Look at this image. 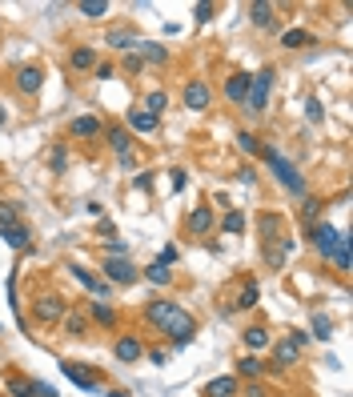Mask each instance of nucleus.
Masks as SVG:
<instances>
[{
    "instance_id": "nucleus-1",
    "label": "nucleus",
    "mask_w": 353,
    "mask_h": 397,
    "mask_svg": "<svg viewBox=\"0 0 353 397\" xmlns=\"http://www.w3.org/2000/svg\"><path fill=\"white\" fill-rule=\"evenodd\" d=\"M261 157H265V164H269V173L277 177V185L289 189L293 197H306V181H301V173H297V164L289 161L277 144H261Z\"/></svg>"
},
{
    "instance_id": "nucleus-2",
    "label": "nucleus",
    "mask_w": 353,
    "mask_h": 397,
    "mask_svg": "<svg viewBox=\"0 0 353 397\" xmlns=\"http://www.w3.org/2000/svg\"><path fill=\"white\" fill-rule=\"evenodd\" d=\"M273 65H265L261 72H253V81H249V93H245V117L257 120L265 109H269V93H273Z\"/></svg>"
},
{
    "instance_id": "nucleus-3",
    "label": "nucleus",
    "mask_w": 353,
    "mask_h": 397,
    "mask_svg": "<svg viewBox=\"0 0 353 397\" xmlns=\"http://www.w3.org/2000/svg\"><path fill=\"white\" fill-rule=\"evenodd\" d=\"M137 277H141V269L129 257H105L100 261V281H109V285H137Z\"/></svg>"
},
{
    "instance_id": "nucleus-4",
    "label": "nucleus",
    "mask_w": 353,
    "mask_h": 397,
    "mask_svg": "<svg viewBox=\"0 0 353 397\" xmlns=\"http://www.w3.org/2000/svg\"><path fill=\"white\" fill-rule=\"evenodd\" d=\"M32 309H36V321H41V325H61V317L69 313V301H65L61 293H41V297L32 301Z\"/></svg>"
},
{
    "instance_id": "nucleus-5",
    "label": "nucleus",
    "mask_w": 353,
    "mask_h": 397,
    "mask_svg": "<svg viewBox=\"0 0 353 397\" xmlns=\"http://www.w3.org/2000/svg\"><path fill=\"white\" fill-rule=\"evenodd\" d=\"M69 273L76 277V285H85V289L93 293L96 301H109V297H113V285H109V281H100V273H93V269H85L81 261H69Z\"/></svg>"
},
{
    "instance_id": "nucleus-6",
    "label": "nucleus",
    "mask_w": 353,
    "mask_h": 397,
    "mask_svg": "<svg viewBox=\"0 0 353 397\" xmlns=\"http://www.w3.org/2000/svg\"><path fill=\"white\" fill-rule=\"evenodd\" d=\"M161 333H165V337H173V345H189V341L197 337V321L189 317L185 309H177L165 325H161Z\"/></svg>"
},
{
    "instance_id": "nucleus-7",
    "label": "nucleus",
    "mask_w": 353,
    "mask_h": 397,
    "mask_svg": "<svg viewBox=\"0 0 353 397\" xmlns=\"http://www.w3.org/2000/svg\"><path fill=\"white\" fill-rule=\"evenodd\" d=\"M309 241H313V249H317L321 257L330 261V257H333V249H337V241H341V233L333 229L330 221H317V225L309 229Z\"/></svg>"
},
{
    "instance_id": "nucleus-8",
    "label": "nucleus",
    "mask_w": 353,
    "mask_h": 397,
    "mask_svg": "<svg viewBox=\"0 0 353 397\" xmlns=\"http://www.w3.org/2000/svg\"><path fill=\"white\" fill-rule=\"evenodd\" d=\"M61 374L69 377L76 389H89V394H96V389H100V377H96L89 365H81V361H61Z\"/></svg>"
},
{
    "instance_id": "nucleus-9",
    "label": "nucleus",
    "mask_w": 353,
    "mask_h": 397,
    "mask_svg": "<svg viewBox=\"0 0 353 397\" xmlns=\"http://www.w3.org/2000/svg\"><path fill=\"white\" fill-rule=\"evenodd\" d=\"M12 85H17V93L21 96H36L41 93V85H45V69H41V65H21L17 76H12Z\"/></svg>"
},
{
    "instance_id": "nucleus-10",
    "label": "nucleus",
    "mask_w": 353,
    "mask_h": 397,
    "mask_svg": "<svg viewBox=\"0 0 353 397\" xmlns=\"http://www.w3.org/2000/svg\"><path fill=\"white\" fill-rule=\"evenodd\" d=\"M185 109L189 113H205V109H209L213 105V93H209V85H205V81H197V76H193V81H185Z\"/></svg>"
},
{
    "instance_id": "nucleus-11",
    "label": "nucleus",
    "mask_w": 353,
    "mask_h": 397,
    "mask_svg": "<svg viewBox=\"0 0 353 397\" xmlns=\"http://www.w3.org/2000/svg\"><path fill=\"white\" fill-rule=\"evenodd\" d=\"M297 361H301V350H297L289 337L273 341V365H269L273 374H285V369H289V365H297Z\"/></svg>"
},
{
    "instance_id": "nucleus-12",
    "label": "nucleus",
    "mask_w": 353,
    "mask_h": 397,
    "mask_svg": "<svg viewBox=\"0 0 353 397\" xmlns=\"http://www.w3.org/2000/svg\"><path fill=\"white\" fill-rule=\"evenodd\" d=\"M249 81H253V72H229L225 76V85H221V93H225V100H233V105H245V93H249Z\"/></svg>"
},
{
    "instance_id": "nucleus-13",
    "label": "nucleus",
    "mask_w": 353,
    "mask_h": 397,
    "mask_svg": "<svg viewBox=\"0 0 353 397\" xmlns=\"http://www.w3.org/2000/svg\"><path fill=\"white\" fill-rule=\"evenodd\" d=\"M141 353H145V345H141V337H133V333H120L117 345H113V357H117L120 365H133V361H141Z\"/></svg>"
},
{
    "instance_id": "nucleus-14",
    "label": "nucleus",
    "mask_w": 353,
    "mask_h": 397,
    "mask_svg": "<svg viewBox=\"0 0 353 397\" xmlns=\"http://www.w3.org/2000/svg\"><path fill=\"white\" fill-rule=\"evenodd\" d=\"M100 133H105V140H109V149H113L117 157H129V153H133V133H129L125 125H105Z\"/></svg>"
},
{
    "instance_id": "nucleus-15",
    "label": "nucleus",
    "mask_w": 353,
    "mask_h": 397,
    "mask_svg": "<svg viewBox=\"0 0 353 397\" xmlns=\"http://www.w3.org/2000/svg\"><path fill=\"white\" fill-rule=\"evenodd\" d=\"M100 117L96 113H85V117H76V120H69V137H76V140H93V137H100Z\"/></svg>"
},
{
    "instance_id": "nucleus-16",
    "label": "nucleus",
    "mask_w": 353,
    "mask_h": 397,
    "mask_svg": "<svg viewBox=\"0 0 353 397\" xmlns=\"http://www.w3.org/2000/svg\"><path fill=\"white\" fill-rule=\"evenodd\" d=\"M261 245H277V241H281V229H285V217L281 213H261Z\"/></svg>"
},
{
    "instance_id": "nucleus-17",
    "label": "nucleus",
    "mask_w": 353,
    "mask_h": 397,
    "mask_svg": "<svg viewBox=\"0 0 353 397\" xmlns=\"http://www.w3.org/2000/svg\"><path fill=\"white\" fill-rule=\"evenodd\" d=\"M209 229H213V209H209V205H197V209H189V217H185V233L205 237Z\"/></svg>"
},
{
    "instance_id": "nucleus-18",
    "label": "nucleus",
    "mask_w": 353,
    "mask_h": 397,
    "mask_svg": "<svg viewBox=\"0 0 353 397\" xmlns=\"http://www.w3.org/2000/svg\"><path fill=\"white\" fill-rule=\"evenodd\" d=\"M125 129H129V133H145V137H149V133H157V129H161V120L149 117L145 109H129V113H125Z\"/></svg>"
},
{
    "instance_id": "nucleus-19",
    "label": "nucleus",
    "mask_w": 353,
    "mask_h": 397,
    "mask_svg": "<svg viewBox=\"0 0 353 397\" xmlns=\"http://www.w3.org/2000/svg\"><path fill=\"white\" fill-rule=\"evenodd\" d=\"M0 237H4V245H8V249H17V253H24V249L32 245V233H28V225H24V221H17V225H4V229H0Z\"/></svg>"
},
{
    "instance_id": "nucleus-20",
    "label": "nucleus",
    "mask_w": 353,
    "mask_h": 397,
    "mask_svg": "<svg viewBox=\"0 0 353 397\" xmlns=\"http://www.w3.org/2000/svg\"><path fill=\"white\" fill-rule=\"evenodd\" d=\"M69 69L72 72H93L96 69V48L93 45H76L69 52Z\"/></svg>"
},
{
    "instance_id": "nucleus-21",
    "label": "nucleus",
    "mask_w": 353,
    "mask_h": 397,
    "mask_svg": "<svg viewBox=\"0 0 353 397\" xmlns=\"http://www.w3.org/2000/svg\"><path fill=\"white\" fill-rule=\"evenodd\" d=\"M177 309H181V305H173V301H149V305H145V321H149L153 329H161Z\"/></svg>"
},
{
    "instance_id": "nucleus-22",
    "label": "nucleus",
    "mask_w": 353,
    "mask_h": 397,
    "mask_svg": "<svg viewBox=\"0 0 353 397\" xmlns=\"http://www.w3.org/2000/svg\"><path fill=\"white\" fill-rule=\"evenodd\" d=\"M237 389H241V381H237L233 374H225V377H213V381H205V397H237Z\"/></svg>"
},
{
    "instance_id": "nucleus-23",
    "label": "nucleus",
    "mask_w": 353,
    "mask_h": 397,
    "mask_svg": "<svg viewBox=\"0 0 353 397\" xmlns=\"http://www.w3.org/2000/svg\"><path fill=\"white\" fill-rule=\"evenodd\" d=\"M85 317H89V321H96V325H105V329H117V309H113L109 301H93Z\"/></svg>"
},
{
    "instance_id": "nucleus-24",
    "label": "nucleus",
    "mask_w": 353,
    "mask_h": 397,
    "mask_svg": "<svg viewBox=\"0 0 353 397\" xmlns=\"http://www.w3.org/2000/svg\"><path fill=\"white\" fill-rule=\"evenodd\" d=\"M61 325H65V333H69V337H76V341H81V337L89 333V317H85L81 309H72V305H69V313L61 317Z\"/></svg>"
},
{
    "instance_id": "nucleus-25",
    "label": "nucleus",
    "mask_w": 353,
    "mask_h": 397,
    "mask_svg": "<svg viewBox=\"0 0 353 397\" xmlns=\"http://www.w3.org/2000/svg\"><path fill=\"white\" fill-rule=\"evenodd\" d=\"M269 345H273V337H269V329H265V325H249V329H245V350H249V353H265Z\"/></svg>"
},
{
    "instance_id": "nucleus-26",
    "label": "nucleus",
    "mask_w": 353,
    "mask_h": 397,
    "mask_svg": "<svg viewBox=\"0 0 353 397\" xmlns=\"http://www.w3.org/2000/svg\"><path fill=\"white\" fill-rule=\"evenodd\" d=\"M257 301H261V285L253 277L241 285V297L233 301V309H241V313H249V309H257Z\"/></svg>"
},
{
    "instance_id": "nucleus-27",
    "label": "nucleus",
    "mask_w": 353,
    "mask_h": 397,
    "mask_svg": "<svg viewBox=\"0 0 353 397\" xmlns=\"http://www.w3.org/2000/svg\"><path fill=\"white\" fill-rule=\"evenodd\" d=\"M137 56L149 61V65H165V61H169V48L157 45V41H137Z\"/></svg>"
},
{
    "instance_id": "nucleus-28",
    "label": "nucleus",
    "mask_w": 353,
    "mask_h": 397,
    "mask_svg": "<svg viewBox=\"0 0 353 397\" xmlns=\"http://www.w3.org/2000/svg\"><path fill=\"white\" fill-rule=\"evenodd\" d=\"M105 45H109V48H120V52H129V48L137 45V28H109Z\"/></svg>"
},
{
    "instance_id": "nucleus-29",
    "label": "nucleus",
    "mask_w": 353,
    "mask_h": 397,
    "mask_svg": "<svg viewBox=\"0 0 353 397\" xmlns=\"http://www.w3.org/2000/svg\"><path fill=\"white\" fill-rule=\"evenodd\" d=\"M145 113L157 117V120L165 117V113H169V93H165V89H153V93L145 96Z\"/></svg>"
},
{
    "instance_id": "nucleus-30",
    "label": "nucleus",
    "mask_w": 353,
    "mask_h": 397,
    "mask_svg": "<svg viewBox=\"0 0 353 397\" xmlns=\"http://www.w3.org/2000/svg\"><path fill=\"white\" fill-rule=\"evenodd\" d=\"M249 21L257 24V28H273L277 24V17H273V4H249Z\"/></svg>"
},
{
    "instance_id": "nucleus-31",
    "label": "nucleus",
    "mask_w": 353,
    "mask_h": 397,
    "mask_svg": "<svg viewBox=\"0 0 353 397\" xmlns=\"http://www.w3.org/2000/svg\"><path fill=\"white\" fill-rule=\"evenodd\" d=\"M237 369H241V377H245V381H257V377L265 374V369H269V365H265V361H261L257 353H249V357H241V365H237Z\"/></svg>"
},
{
    "instance_id": "nucleus-32",
    "label": "nucleus",
    "mask_w": 353,
    "mask_h": 397,
    "mask_svg": "<svg viewBox=\"0 0 353 397\" xmlns=\"http://www.w3.org/2000/svg\"><path fill=\"white\" fill-rule=\"evenodd\" d=\"M281 45L285 48H306V45H317V36L306 32V28H289V32H281Z\"/></svg>"
},
{
    "instance_id": "nucleus-33",
    "label": "nucleus",
    "mask_w": 353,
    "mask_h": 397,
    "mask_svg": "<svg viewBox=\"0 0 353 397\" xmlns=\"http://www.w3.org/2000/svg\"><path fill=\"white\" fill-rule=\"evenodd\" d=\"M221 233H225V237H229V233H233V237L245 233V213H241V209L225 213V217H221Z\"/></svg>"
},
{
    "instance_id": "nucleus-34",
    "label": "nucleus",
    "mask_w": 353,
    "mask_h": 397,
    "mask_svg": "<svg viewBox=\"0 0 353 397\" xmlns=\"http://www.w3.org/2000/svg\"><path fill=\"white\" fill-rule=\"evenodd\" d=\"M261 257H265V265L277 273V269H285V249L281 245H261Z\"/></svg>"
},
{
    "instance_id": "nucleus-35",
    "label": "nucleus",
    "mask_w": 353,
    "mask_h": 397,
    "mask_svg": "<svg viewBox=\"0 0 353 397\" xmlns=\"http://www.w3.org/2000/svg\"><path fill=\"white\" fill-rule=\"evenodd\" d=\"M330 261L341 269V273H350V237H345V233H341V241H337V249H333Z\"/></svg>"
},
{
    "instance_id": "nucleus-36",
    "label": "nucleus",
    "mask_w": 353,
    "mask_h": 397,
    "mask_svg": "<svg viewBox=\"0 0 353 397\" xmlns=\"http://www.w3.org/2000/svg\"><path fill=\"white\" fill-rule=\"evenodd\" d=\"M237 144H241V153H245V157H261V140L253 137L249 129H241V133H237Z\"/></svg>"
},
{
    "instance_id": "nucleus-37",
    "label": "nucleus",
    "mask_w": 353,
    "mask_h": 397,
    "mask_svg": "<svg viewBox=\"0 0 353 397\" xmlns=\"http://www.w3.org/2000/svg\"><path fill=\"white\" fill-rule=\"evenodd\" d=\"M145 277L153 281V285H169V281H173V273H169V265H161V261H153V265H149V269H141Z\"/></svg>"
},
{
    "instance_id": "nucleus-38",
    "label": "nucleus",
    "mask_w": 353,
    "mask_h": 397,
    "mask_svg": "<svg viewBox=\"0 0 353 397\" xmlns=\"http://www.w3.org/2000/svg\"><path fill=\"white\" fill-rule=\"evenodd\" d=\"M76 8H81V12H85V17H89V21H100V17H105V12H109V4H105V0H81V4H76Z\"/></svg>"
},
{
    "instance_id": "nucleus-39",
    "label": "nucleus",
    "mask_w": 353,
    "mask_h": 397,
    "mask_svg": "<svg viewBox=\"0 0 353 397\" xmlns=\"http://www.w3.org/2000/svg\"><path fill=\"white\" fill-rule=\"evenodd\" d=\"M330 333H333V321L325 317V313H313V337H317V341H325Z\"/></svg>"
},
{
    "instance_id": "nucleus-40",
    "label": "nucleus",
    "mask_w": 353,
    "mask_h": 397,
    "mask_svg": "<svg viewBox=\"0 0 353 397\" xmlns=\"http://www.w3.org/2000/svg\"><path fill=\"white\" fill-rule=\"evenodd\" d=\"M100 245H105L109 257H129V241H120V237H109V241H100Z\"/></svg>"
},
{
    "instance_id": "nucleus-41",
    "label": "nucleus",
    "mask_w": 353,
    "mask_h": 397,
    "mask_svg": "<svg viewBox=\"0 0 353 397\" xmlns=\"http://www.w3.org/2000/svg\"><path fill=\"white\" fill-rule=\"evenodd\" d=\"M8 394H12V397H32V381H24V377H8Z\"/></svg>"
},
{
    "instance_id": "nucleus-42",
    "label": "nucleus",
    "mask_w": 353,
    "mask_h": 397,
    "mask_svg": "<svg viewBox=\"0 0 353 397\" xmlns=\"http://www.w3.org/2000/svg\"><path fill=\"white\" fill-rule=\"evenodd\" d=\"M301 217H306L309 225H317V217H321V201H317V197H306V209H301Z\"/></svg>"
},
{
    "instance_id": "nucleus-43",
    "label": "nucleus",
    "mask_w": 353,
    "mask_h": 397,
    "mask_svg": "<svg viewBox=\"0 0 353 397\" xmlns=\"http://www.w3.org/2000/svg\"><path fill=\"white\" fill-rule=\"evenodd\" d=\"M17 221H21V205H0V229L17 225Z\"/></svg>"
},
{
    "instance_id": "nucleus-44",
    "label": "nucleus",
    "mask_w": 353,
    "mask_h": 397,
    "mask_svg": "<svg viewBox=\"0 0 353 397\" xmlns=\"http://www.w3.org/2000/svg\"><path fill=\"white\" fill-rule=\"evenodd\" d=\"M48 164H52V173H65V164H69V157H65V149H61V144L52 149V157H48Z\"/></svg>"
},
{
    "instance_id": "nucleus-45",
    "label": "nucleus",
    "mask_w": 353,
    "mask_h": 397,
    "mask_svg": "<svg viewBox=\"0 0 353 397\" xmlns=\"http://www.w3.org/2000/svg\"><path fill=\"white\" fill-rule=\"evenodd\" d=\"M213 12H217V8H213V4H193V21H197V24L213 21Z\"/></svg>"
},
{
    "instance_id": "nucleus-46",
    "label": "nucleus",
    "mask_w": 353,
    "mask_h": 397,
    "mask_svg": "<svg viewBox=\"0 0 353 397\" xmlns=\"http://www.w3.org/2000/svg\"><path fill=\"white\" fill-rule=\"evenodd\" d=\"M306 113H309V120H321V117H325V109H321V100H317V96H309V100H306Z\"/></svg>"
},
{
    "instance_id": "nucleus-47",
    "label": "nucleus",
    "mask_w": 353,
    "mask_h": 397,
    "mask_svg": "<svg viewBox=\"0 0 353 397\" xmlns=\"http://www.w3.org/2000/svg\"><path fill=\"white\" fill-rule=\"evenodd\" d=\"M241 397H265V385H257V381H245V389H237Z\"/></svg>"
},
{
    "instance_id": "nucleus-48",
    "label": "nucleus",
    "mask_w": 353,
    "mask_h": 397,
    "mask_svg": "<svg viewBox=\"0 0 353 397\" xmlns=\"http://www.w3.org/2000/svg\"><path fill=\"white\" fill-rule=\"evenodd\" d=\"M120 65H125L129 72H141V65H145V61L137 56V52H125V61H120Z\"/></svg>"
},
{
    "instance_id": "nucleus-49",
    "label": "nucleus",
    "mask_w": 353,
    "mask_h": 397,
    "mask_svg": "<svg viewBox=\"0 0 353 397\" xmlns=\"http://www.w3.org/2000/svg\"><path fill=\"white\" fill-rule=\"evenodd\" d=\"M32 397H56V389L45 385V381H32Z\"/></svg>"
},
{
    "instance_id": "nucleus-50",
    "label": "nucleus",
    "mask_w": 353,
    "mask_h": 397,
    "mask_svg": "<svg viewBox=\"0 0 353 397\" xmlns=\"http://www.w3.org/2000/svg\"><path fill=\"white\" fill-rule=\"evenodd\" d=\"M96 81H113V76H117V69H113V65H96Z\"/></svg>"
},
{
    "instance_id": "nucleus-51",
    "label": "nucleus",
    "mask_w": 353,
    "mask_h": 397,
    "mask_svg": "<svg viewBox=\"0 0 353 397\" xmlns=\"http://www.w3.org/2000/svg\"><path fill=\"white\" fill-rule=\"evenodd\" d=\"M173 189H177V193L185 189V169H173Z\"/></svg>"
},
{
    "instance_id": "nucleus-52",
    "label": "nucleus",
    "mask_w": 353,
    "mask_h": 397,
    "mask_svg": "<svg viewBox=\"0 0 353 397\" xmlns=\"http://www.w3.org/2000/svg\"><path fill=\"white\" fill-rule=\"evenodd\" d=\"M149 361H153V365H165L169 353H165V350H153V353H149Z\"/></svg>"
},
{
    "instance_id": "nucleus-53",
    "label": "nucleus",
    "mask_w": 353,
    "mask_h": 397,
    "mask_svg": "<svg viewBox=\"0 0 353 397\" xmlns=\"http://www.w3.org/2000/svg\"><path fill=\"white\" fill-rule=\"evenodd\" d=\"M85 213H93V217H105V205H100V201H89V205H85Z\"/></svg>"
},
{
    "instance_id": "nucleus-54",
    "label": "nucleus",
    "mask_w": 353,
    "mask_h": 397,
    "mask_svg": "<svg viewBox=\"0 0 353 397\" xmlns=\"http://www.w3.org/2000/svg\"><path fill=\"white\" fill-rule=\"evenodd\" d=\"M100 233H105V237H117V225H113V221H105V217H100Z\"/></svg>"
},
{
    "instance_id": "nucleus-55",
    "label": "nucleus",
    "mask_w": 353,
    "mask_h": 397,
    "mask_svg": "<svg viewBox=\"0 0 353 397\" xmlns=\"http://www.w3.org/2000/svg\"><path fill=\"white\" fill-rule=\"evenodd\" d=\"M4 120H8V109H4V105H0V129H4Z\"/></svg>"
},
{
    "instance_id": "nucleus-56",
    "label": "nucleus",
    "mask_w": 353,
    "mask_h": 397,
    "mask_svg": "<svg viewBox=\"0 0 353 397\" xmlns=\"http://www.w3.org/2000/svg\"><path fill=\"white\" fill-rule=\"evenodd\" d=\"M109 397H125V394H120V389H113V394H109Z\"/></svg>"
}]
</instances>
